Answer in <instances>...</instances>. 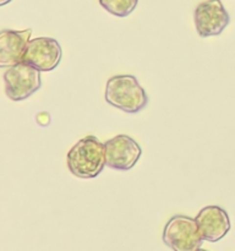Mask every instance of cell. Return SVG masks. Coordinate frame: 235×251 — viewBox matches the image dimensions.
<instances>
[{"label":"cell","mask_w":235,"mask_h":251,"mask_svg":"<svg viewBox=\"0 0 235 251\" xmlns=\"http://www.w3.org/2000/svg\"><path fill=\"white\" fill-rule=\"evenodd\" d=\"M196 31L198 36H218L229 25L230 17L220 0H206L197 5L193 12Z\"/></svg>","instance_id":"cell-5"},{"label":"cell","mask_w":235,"mask_h":251,"mask_svg":"<svg viewBox=\"0 0 235 251\" xmlns=\"http://www.w3.org/2000/svg\"><path fill=\"white\" fill-rule=\"evenodd\" d=\"M195 220L201 237L207 242H219L230 230L229 216L219 206H206L198 212Z\"/></svg>","instance_id":"cell-8"},{"label":"cell","mask_w":235,"mask_h":251,"mask_svg":"<svg viewBox=\"0 0 235 251\" xmlns=\"http://www.w3.org/2000/svg\"><path fill=\"white\" fill-rule=\"evenodd\" d=\"M32 29L0 32V68H11L24 60L27 44L31 41Z\"/></svg>","instance_id":"cell-9"},{"label":"cell","mask_w":235,"mask_h":251,"mask_svg":"<svg viewBox=\"0 0 235 251\" xmlns=\"http://www.w3.org/2000/svg\"><path fill=\"white\" fill-rule=\"evenodd\" d=\"M198 251H207V250H202V249H200Z\"/></svg>","instance_id":"cell-12"},{"label":"cell","mask_w":235,"mask_h":251,"mask_svg":"<svg viewBox=\"0 0 235 251\" xmlns=\"http://www.w3.org/2000/svg\"><path fill=\"white\" fill-rule=\"evenodd\" d=\"M105 146V164L117 171H130L142 154L140 145L127 135H117L108 140Z\"/></svg>","instance_id":"cell-6"},{"label":"cell","mask_w":235,"mask_h":251,"mask_svg":"<svg viewBox=\"0 0 235 251\" xmlns=\"http://www.w3.org/2000/svg\"><path fill=\"white\" fill-rule=\"evenodd\" d=\"M66 162L69 171L77 178H95L107 166L104 144L92 135L83 137L68 152Z\"/></svg>","instance_id":"cell-1"},{"label":"cell","mask_w":235,"mask_h":251,"mask_svg":"<svg viewBox=\"0 0 235 251\" xmlns=\"http://www.w3.org/2000/svg\"><path fill=\"white\" fill-rule=\"evenodd\" d=\"M104 10L118 17H126L136 9L139 0H98Z\"/></svg>","instance_id":"cell-10"},{"label":"cell","mask_w":235,"mask_h":251,"mask_svg":"<svg viewBox=\"0 0 235 251\" xmlns=\"http://www.w3.org/2000/svg\"><path fill=\"white\" fill-rule=\"evenodd\" d=\"M105 100L122 112L135 114L148 103V96L132 75H115L105 86Z\"/></svg>","instance_id":"cell-2"},{"label":"cell","mask_w":235,"mask_h":251,"mask_svg":"<svg viewBox=\"0 0 235 251\" xmlns=\"http://www.w3.org/2000/svg\"><path fill=\"white\" fill-rule=\"evenodd\" d=\"M163 242L174 251H198L203 238L201 237L196 220L176 215L164 227Z\"/></svg>","instance_id":"cell-3"},{"label":"cell","mask_w":235,"mask_h":251,"mask_svg":"<svg viewBox=\"0 0 235 251\" xmlns=\"http://www.w3.org/2000/svg\"><path fill=\"white\" fill-rule=\"evenodd\" d=\"M4 83L5 93L10 100H24L41 88V71L22 61L5 71Z\"/></svg>","instance_id":"cell-4"},{"label":"cell","mask_w":235,"mask_h":251,"mask_svg":"<svg viewBox=\"0 0 235 251\" xmlns=\"http://www.w3.org/2000/svg\"><path fill=\"white\" fill-rule=\"evenodd\" d=\"M63 50L56 39L50 37L32 38L24 51V63L34 66L39 71H51L60 64Z\"/></svg>","instance_id":"cell-7"},{"label":"cell","mask_w":235,"mask_h":251,"mask_svg":"<svg viewBox=\"0 0 235 251\" xmlns=\"http://www.w3.org/2000/svg\"><path fill=\"white\" fill-rule=\"evenodd\" d=\"M11 1V0H0V5H1V6H4V5H6L7 2H10Z\"/></svg>","instance_id":"cell-11"}]
</instances>
